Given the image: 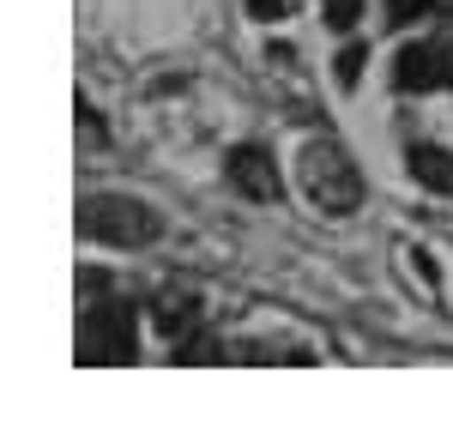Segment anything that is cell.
<instances>
[{
	"label": "cell",
	"mask_w": 453,
	"mask_h": 441,
	"mask_svg": "<svg viewBox=\"0 0 453 441\" xmlns=\"http://www.w3.org/2000/svg\"><path fill=\"white\" fill-rule=\"evenodd\" d=\"M164 218L145 200H127V194H85L79 200V236L104 242V248H145L157 242Z\"/></svg>",
	"instance_id": "cell-1"
},
{
	"label": "cell",
	"mask_w": 453,
	"mask_h": 441,
	"mask_svg": "<svg viewBox=\"0 0 453 441\" xmlns=\"http://www.w3.org/2000/svg\"><path fill=\"white\" fill-rule=\"evenodd\" d=\"M303 194H309L326 218H345V212L363 205V170L350 164L333 139H320V145L303 151Z\"/></svg>",
	"instance_id": "cell-2"
},
{
	"label": "cell",
	"mask_w": 453,
	"mask_h": 441,
	"mask_svg": "<svg viewBox=\"0 0 453 441\" xmlns=\"http://www.w3.org/2000/svg\"><path fill=\"white\" fill-rule=\"evenodd\" d=\"M134 357V308L104 303L79 321V363H127Z\"/></svg>",
	"instance_id": "cell-3"
},
{
	"label": "cell",
	"mask_w": 453,
	"mask_h": 441,
	"mask_svg": "<svg viewBox=\"0 0 453 441\" xmlns=\"http://www.w3.org/2000/svg\"><path fill=\"white\" fill-rule=\"evenodd\" d=\"M393 85H399V91H441V85H453V31L423 36L411 49H399Z\"/></svg>",
	"instance_id": "cell-4"
},
{
	"label": "cell",
	"mask_w": 453,
	"mask_h": 441,
	"mask_svg": "<svg viewBox=\"0 0 453 441\" xmlns=\"http://www.w3.org/2000/svg\"><path fill=\"white\" fill-rule=\"evenodd\" d=\"M224 175H230V188L248 194V200H279V194H284L279 164H273L266 145H236V151L224 158Z\"/></svg>",
	"instance_id": "cell-5"
},
{
	"label": "cell",
	"mask_w": 453,
	"mask_h": 441,
	"mask_svg": "<svg viewBox=\"0 0 453 441\" xmlns=\"http://www.w3.org/2000/svg\"><path fill=\"white\" fill-rule=\"evenodd\" d=\"M411 175H418L423 188H435V194H453V151H441V145H411Z\"/></svg>",
	"instance_id": "cell-6"
},
{
	"label": "cell",
	"mask_w": 453,
	"mask_h": 441,
	"mask_svg": "<svg viewBox=\"0 0 453 441\" xmlns=\"http://www.w3.org/2000/svg\"><path fill=\"white\" fill-rule=\"evenodd\" d=\"M429 12H435V0H387V25H393V31L418 25V19H429Z\"/></svg>",
	"instance_id": "cell-7"
},
{
	"label": "cell",
	"mask_w": 453,
	"mask_h": 441,
	"mask_svg": "<svg viewBox=\"0 0 453 441\" xmlns=\"http://www.w3.org/2000/svg\"><path fill=\"white\" fill-rule=\"evenodd\" d=\"M357 12H363V0H320V19H326L333 31H350Z\"/></svg>",
	"instance_id": "cell-8"
},
{
	"label": "cell",
	"mask_w": 453,
	"mask_h": 441,
	"mask_svg": "<svg viewBox=\"0 0 453 441\" xmlns=\"http://www.w3.org/2000/svg\"><path fill=\"white\" fill-rule=\"evenodd\" d=\"M363 55H369L363 43H350L345 55H339V85H357V73H363Z\"/></svg>",
	"instance_id": "cell-9"
},
{
	"label": "cell",
	"mask_w": 453,
	"mask_h": 441,
	"mask_svg": "<svg viewBox=\"0 0 453 441\" xmlns=\"http://www.w3.org/2000/svg\"><path fill=\"white\" fill-rule=\"evenodd\" d=\"M248 12L273 25V19H290V12H296V0H248Z\"/></svg>",
	"instance_id": "cell-10"
}]
</instances>
